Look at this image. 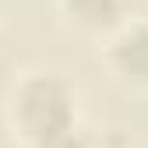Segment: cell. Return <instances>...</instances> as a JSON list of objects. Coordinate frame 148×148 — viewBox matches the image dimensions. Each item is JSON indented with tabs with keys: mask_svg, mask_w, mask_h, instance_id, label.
<instances>
[{
	"mask_svg": "<svg viewBox=\"0 0 148 148\" xmlns=\"http://www.w3.org/2000/svg\"><path fill=\"white\" fill-rule=\"evenodd\" d=\"M102 67L120 88L148 95V21H127L102 39Z\"/></svg>",
	"mask_w": 148,
	"mask_h": 148,
	"instance_id": "2",
	"label": "cell"
},
{
	"mask_svg": "<svg viewBox=\"0 0 148 148\" xmlns=\"http://www.w3.org/2000/svg\"><path fill=\"white\" fill-rule=\"evenodd\" d=\"M39 148H95V138H92L88 127L81 123V127H74L71 134H64V138H57V141H49V145H39Z\"/></svg>",
	"mask_w": 148,
	"mask_h": 148,
	"instance_id": "4",
	"label": "cell"
},
{
	"mask_svg": "<svg viewBox=\"0 0 148 148\" xmlns=\"http://www.w3.org/2000/svg\"><path fill=\"white\" fill-rule=\"evenodd\" d=\"M57 14L67 32L102 42L131 18V0H57Z\"/></svg>",
	"mask_w": 148,
	"mask_h": 148,
	"instance_id": "3",
	"label": "cell"
},
{
	"mask_svg": "<svg viewBox=\"0 0 148 148\" xmlns=\"http://www.w3.org/2000/svg\"><path fill=\"white\" fill-rule=\"evenodd\" d=\"M4 120L18 148L49 145L81 127V88L64 71H25L7 88Z\"/></svg>",
	"mask_w": 148,
	"mask_h": 148,
	"instance_id": "1",
	"label": "cell"
}]
</instances>
